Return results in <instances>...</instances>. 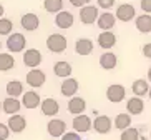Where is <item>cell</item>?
Wrapping results in <instances>:
<instances>
[{"mask_svg": "<svg viewBox=\"0 0 151 140\" xmlns=\"http://www.w3.org/2000/svg\"><path fill=\"white\" fill-rule=\"evenodd\" d=\"M113 125L118 128V130H126L131 127V115L129 113H118L115 117V123Z\"/></svg>", "mask_w": 151, "mask_h": 140, "instance_id": "28", "label": "cell"}, {"mask_svg": "<svg viewBox=\"0 0 151 140\" xmlns=\"http://www.w3.org/2000/svg\"><path fill=\"white\" fill-rule=\"evenodd\" d=\"M120 22H131L134 17H136V10H134V5L131 4H121L118 9H116V15H115Z\"/></svg>", "mask_w": 151, "mask_h": 140, "instance_id": "7", "label": "cell"}, {"mask_svg": "<svg viewBox=\"0 0 151 140\" xmlns=\"http://www.w3.org/2000/svg\"><path fill=\"white\" fill-rule=\"evenodd\" d=\"M126 110H128L129 115H139L145 110V102L139 97H131L126 102Z\"/></svg>", "mask_w": 151, "mask_h": 140, "instance_id": "25", "label": "cell"}, {"mask_svg": "<svg viewBox=\"0 0 151 140\" xmlns=\"http://www.w3.org/2000/svg\"><path fill=\"white\" fill-rule=\"evenodd\" d=\"M85 110H86L85 99H81V97H71L70 102H68V112L76 117V115H83Z\"/></svg>", "mask_w": 151, "mask_h": 140, "instance_id": "17", "label": "cell"}, {"mask_svg": "<svg viewBox=\"0 0 151 140\" xmlns=\"http://www.w3.org/2000/svg\"><path fill=\"white\" fill-rule=\"evenodd\" d=\"M40 95L37 94L35 90H27L25 94L22 95V107H25V109H37L38 105H40Z\"/></svg>", "mask_w": 151, "mask_h": 140, "instance_id": "14", "label": "cell"}, {"mask_svg": "<svg viewBox=\"0 0 151 140\" xmlns=\"http://www.w3.org/2000/svg\"><path fill=\"white\" fill-rule=\"evenodd\" d=\"M120 140H139V130L138 128H126V130L121 132Z\"/></svg>", "mask_w": 151, "mask_h": 140, "instance_id": "32", "label": "cell"}, {"mask_svg": "<svg viewBox=\"0 0 151 140\" xmlns=\"http://www.w3.org/2000/svg\"><path fill=\"white\" fill-rule=\"evenodd\" d=\"M20 25H22L23 30L35 32L37 28L40 27V18H38V15H37V14L28 12V14L22 15V18H20Z\"/></svg>", "mask_w": 151, "mask_h": 140, "instance_id": "9", "label": "cell"}, {"mask_svg": "<svg viewBox=\"0 0 151 140\" xmlns=\"http://www.w3.org/2000/svg\"><path fill=\"white\" fill-rule=\"evenodd\" d=\"M7 127L10 128V132H14V133H22L25 128H27V118L17 113V115H12L9 118V122H7Z\"/></svg>", "mask_w": 151, "mask_h": 140, "instance_id": "12", "label": "cell"}, {"mask_svg": "<svg viewBox=\"0 0 151 140\" xmlns=\"http://www.w3.org/2000/svg\"><path fill=\"white\" fill-rule=\"evenodd\" d=\"M60 92H62L63 97H75V94L78 92V80L76 78H65L62 82V87H60Z\"/></svg>", "mask_w": 151, "mask_h": 140, "instance_id": "18", "label": "cell"}, {"mask_svg": "<svg viewBox=\"0 0 151 140\" xmlns=\"http://www.w3.org/2000/svg\"><path fill=\"white\" fill-rule=\"evenodd\" d=\"M25 80H27V83L32 87V88H40V87L45 83V80H47V75H45L43 70H38V68H32L30 72L27 73Z\"/></svg>", "mask_w": 151, "mask_h": 140, "instance_id": "5", "label": "cell"}, {"mask_svg": "<svg viewBox=\"0 0 151 140\" xmlns=\"http://www.w3.org/2000/svg\"><path fill=\"white\" fill-rule=\"evenodd\" d=\"M96 2H98V7L103 10H110L115 5V0H96Z\"/></svg>", "mask_w": 151, "mask_h": 140, "instance_id": "33", "label": "cell"}, {"mask_svg": "<svg viewBox=\"0 0 151 140\" xmlns=\"http://www.w3.org/2000/svg\"><path fill=\"white\" fill-rule=\"evenodd\" d=\"M5 92H7L9 97H14V99H17V97H20V95L25 94V90H23V83L20 80H10V82H7V85H5Z\"/></svg>", "mask_w": 151, "mask_h": 140, "instance_id": "24", "label": "cell"}, {"mask_svg": "<svg viewBox=\"0 0 151 140\" xmlns=\"http://www.w3.org/2000/svg\"><path fill=\"white\" fill-rule=\"evenodd\" d=\"M4 14H5V9H4V5L0 4V18H4Z\"/></svg>", "mask_w": 151, "mask_h": 140, "instance_id": "39", "label": "cell"}, {"mask_svg": "<svg viewBox=\"0 0 151 140\" xmlns=\"http://www.w3.org/2000/svg\"><path fill=\"white\" fill-rule=\"evenodd\" d=\"M100 17V12H98V7L95 5H86L80 10V22L83 25H93L95 22Z\"/></svg>", "mask_w": 151, "mask_h": 140, "instance_id": "3", "label": "cell"}, {"mask_svg": "<svg viewBox=\"0 0 151 140\" xmlns=\"http://www.w3.org/2000/svg\"><path fill=\"white\" fill-rule=\"evenodd\" d=\"M42 59L43 57H42L40 50H37V49H28L27 52H23V63H25V67L37 68L42 63Z\"/></svg>", "mask_w": 151, "mask_h": 140, "instance_id": "8", "label": "cell"}, {"mask_svg": "<svg viewBox=\"0 0 151 140\" xmlns=\"http://www.w3.org/2000/svg\"><path fill=\"white\" fill-rule=\"evenodd\" d=\"M73 22H75V17H73V14L68 12V10H62V12H58V14L55 15V25H57L58 28H62V30L70 28L71 25H73Z\"/></svg>", "mask_w": 151, "mask_h": 140, "instance_id": "10", "label": "cell"}, {"mask_svg": "<svg viewBox=\"0 0 151 140\" xmlns=\"http://www.w3.org/2000/svg\"><path fill=\"white\" fill-rule=\"evenodd\" d=\"M148 95H150V99H151V87H150V94H148Z\"/></svg>", "mask_w": 151, "mask_h": 140, "instance_id": "41", "label": "cell"}, {"mask_svg": "<svg viewBox=\"0 0 151 140\" xmlns=\"http://www.w3.org/2000/svg\"><path fill=\"white\" fill-rule=\"evenodd\" d=\"M75 52L81 57H86L93 52V42L90 38H78L75 42Z\"/></svg>", "mask_w": 151, "mask_h": 140, "instance_id": "23", "label": "cell"}, {"mask_svg": "<svg viewBox=\"0 0 151 140\" xmlns=\"http://www.w3.org/2000/svg\"><path fill=\"white\" fill-rule=\"evenodd\" d=\"M47 132H48L53 139H57V137L62 139V137L65 135V132H67V123H65V120H60V118H52V120L47 123Z\"/></svg>", "mask_w": 151, "mask_h": 140, "instance_id": "6", "label": "cell"}, {"mask_svg": "<svg viewBox=\"0 0 151 140\" xmlns=\"http://www.w3.org/2000/svg\"><path fill=\"white\" fill-rule=\"evenodd\" d=\"M139 7L145 14H150L151 15V0H141L139 2Z\"/></svg>", "mask_w": 151, "mask_h": 140, "instance_id": "35", "label": "cell"}, {"mask_svg": "<svg viewBox=\"0 0 151 140\" xmlns=\"http://www.w3.org/2000/svg\"><path fill=\"white\" fill-rule=\"evenodd\" d=\"M71 127H73V130L78 133H83V132H88L91 127H93V122H91V118L88 117V115H76L75 118H73V122H71Z\"/></svg>", "mask_w": 151, "mask_h": 140, "instance_id": "11", "label": "cell"}, {"mask_svg": "<svg viewBox=\"0 0 151 140\" xmlns=\"http://www.w3.org/2000/svg\"><path fill=\"white\" fill-rule=\"evenodd\" d=\"M134 27H136L138 32H141V33H150L151 32V15L150 14L138 15L134 18Z\"/></svg>", "mask_w": 151, "mask_h": 140, "instance_id": "22", "label": "cell"}, {"mask_svg": "<svg viewBox=\"0 0 151 140\" xmlns=\"http://www.w3.org/2000/svg\"><path fill=\"white\" fill-rule=\"evenodd\" d=\"M100 67L105 68V70H113V68L118 65V57H116L113 52H103L100 55Z\"/></svg>", "mask_w": 151, "mask_h": 140, "instance_id": "20", "label": "cell"}, {"mask_svg": "<svg viewBox=\"0 0 151 140\" xmlns=\"http://www.w3.org/2000/svg\"><path fill=\"white\" fill-rule=\"evenodd\" d=\"M53 72L57 77H62V78H70L71 75V65L67 62V60H60L53 65Z\"/></svg>", "mask_w": 151, "mask_h": 140, "instance_id": "27", "label": "cell"}, {"mask_svg": "<svg viewBox=\"0 0 151 140\" xmlns=\"http://www.w3.org/2000/svg\"><path fill=\"white\" fill-rule=\"evenodd\" d=\"M20 109H22V102L18 99H14V97H7V99L2 102V110H4L5 113H9L10 117H12V115H17V113L20 112Z\"/></svg>", "mask_w": 151, "mask_h": 140, "instance_id": "16", "label": "cell"}, {"mask_svg": "<svg viewBox=\"0 0 151 140\" xmlns=\"http://www.w3.org/2000/svg\"><path fill=\"white\" fill-rule=\"evenodd\" d=\"M131 90H133V94L136 95V97H145L146 94H150V83H148V80H145V78H138V80L133 82V85H131Z\"/></svg>", "mask_w": 151, "mask_h": 140, "instance_id": "26", "label": "cell"}, {"mask_svg": "<svg viewBox=\"0 0 151 140\" xmlns=\"http://www.w3.org/2000/svg\"><path fill=\"white\" fill-rule=\"evenodd\" d=\"M96 23H98V27L101 28L103 32H110L111 28L115 27L116 17L111 14V12H103V14H100V17H98Z\"/></svg>", "mask_w": 151, "mask_h": 140, "instance_id": "15", "label": "cell"}, {"mask_svg": "<svg viewBox=\"0 0 151 140\" xmlns=\"http://www.w3.org/2000/svg\"><path fill=\"white\" fill-rule=\"evenodd\" d=\"M25 45H27V38H25V35L20 33V32H14V33L9 35V38H7V49H9V52H14V54L23 52V50H25Z\"/></svg>", "mask_w": 151, "mask_h": 140, "instance_id": "2", "label": "cell"}, {"mask_svg": "<svg viewBox=\"0 0 151 140\" xmlns=\"http://www.w3.org/2000/svg\"><path fill=\"white\" fill-rule=\"evenodd\" d=\"M62 140H81V139H80V133H76V132H67L62 137Z\"/></svg>", "mask_w": 151, "mask_h": 140, "instance_id": "36", "label": "cell"}, {"mask_svg": "<svg viewBox=\"0 0 151 140\" xmlns=\"http://www.w3.org/2000/svg\"><path fill=\"white\" fill-rule=\"evenodd\" d=\"M0 110H2V102H0Z\"/></svg>", "mask_w": 151, "mask_h": 140, "instance_id": "42", "label": "cell"}, {"mask_svg": "<svg viewBox=\"0 0 151 140\" xmlns=\"http://www.w3.org/2000/svg\"><path fill=\"white\" fill-rule=\"evenodd\" d=\"M111 127H113L111 118H108L106 115H100V117H96L93 120V128L98 133H108L111 130Z\"/></svg>", "mask_w": 151, "mask_h": 140, "instance_id": "21", "label": "cell"}, {"mask_svg": "<svg viewBox=\"0 0 151 140\" xmlns=\"http://www.w3.org/2000/svg\"><path fill=\"white\" fill-rule=\"evenodd\" d=\"M143 55H145L146 59L151 60V42H150V44H145V45H143Z\"/></svg>", "mask_w": 151, "mask_h": 140, "instance_id": "38", "label": "cell"}, {"mask_svg": "<svg viewBox=\"0 0 151 140\" xmlns=\"http://www.w3.org/2000/svg\"><path fill=\"white\" fill-rule=\"evenodd\" d=\"M126 97V88L120 83H113L106 88V99L111 104H120L121 100H124Z\"/></svg>", "mask_w": 151, "mask_h": 140, "instance_id": "4", "label": "cell"}, {"mask_svg": "<svg viewBox=\"0 0 151 140\" xmlns=\"http://www.w3.org/2000/svg\"><path fill=\"white\" fill-rule=\"evenodd\" d=\"M70 4L73 5V7L83 9V7H86V5H88V0H70Z\"/></svg>", "mask_w": 151, "mask_h": 140, "instance_id": "37", "label": "cell"}, {"mask_svg": "<svg viewBox=\"0 0 151 140\" xmlns=\"http://www.w3.org/2000/svg\"><path fill=\"white\" fill-rule=\"evenodd\" d=\"M98 45L101 47L103 50H110L116 45V35L113 32H101L98 35Z\"/></svg>", "mask_w": 151, "mask_h": 140, "instance_id": "19", "label": "cell"}, {"mask_svg": "<svg viewBox=\"0 0 151 140\" xmlns=\"http://www.w3.org/2000/svg\"><path fill=\"white\" fill-rule=\"evenodd\" d=\"M14 30V22L10 18H0V35H12Z\"/></svg>", "mask_w": 151, "mask_h": 140, "instance_id": "31", "label": "cell"}, {"mask_svg": "<svg viewBox=\"0 0 151 140\" xmlns=\"http://www.w3.org/2000/svg\"><path fill=\"white\" fill-rule=\"evenodd\" d=\"M43 9L48 14H55L63 10V0H43Z\"/></svg>", "mask_w": 151, "mask_h": 140, "instance_id": "30", "label": "cell"}, {"mask_svg": "<svg viewBox=\"0 0 151 140\" xmlns=\"http://www.w3.org/2000/svg\"><path fill=\"white\" fill-rule=\"evenodd\" d=\"M40 109H42V113L45 117H55L58 112H60V105L55 99L48 97V99H43L40 104Z\"/></svg>", "mask_w": 151, "mask_h": 140, "instance_id": "13", "label": "cell"}, {"mask_svg": "<svg viewBox=\"0 0 151 140\" xmlns=\"http://www.w3.org/2000/svg\"><path fill=\"white\" fill-rule=\"evenodd\" d=\"M10 137V128L5 123H0V140H7Z\"/></svg>", "mask_w": 151, "mask_h": 140, "instance_id": "34", "label": "cell"}, {"mask_svg": "<svg viewBox=\"0 0 151 140\" xmlns=\"http://www.w3.org/2000/svg\"><path fill=\"white\" fill-rule=\"evenodd\" d=\"M0 49H2V42H0Z\"/></svg>", "mask_w": 151, "mask_h": 140, "instance_id": "43", "label": "cell"}, {"mask_svg": "<svg viewBox=\"0 0 151 140\" xmlns=\"http://www.w3.org/2000/svg\"><path fill=\"white\" fill-rule=\"evenodd\" d=\"M68 47L67 37H63L62 33H52L47 38V49L52 52V54H63Z\"/></svg>", "mask_w": 151, "mask_h": 140, "instance_id": "1", "label": "cell"}, {"mask_svg": "<svg viewBox=\"0 0 151 140\" xmlns=\"http://www.w3.org/2000/svg\"><path fill=\"white\" fill-rule=\"evenodd\" d=\"M15 67V59L12 54H0V72H9Z\"/></svg>", "mask_w": 151, "mask_h": 140, "instance_id": "29", "label": "cell"}, {"mask_svg": "<svg viewBox=\"0 0 151 140\" xmlns=\"http://www.w3.org/2000/svg\"><path fill=\"white\" fill-rule=\"evenodd\" d=\"M148 80L151 82V67H150V70H148Z\"/></svg>", "mask_w": 151, "mask_h": 140, "instance_id": "40", "label": "cell"}]
</instances>
